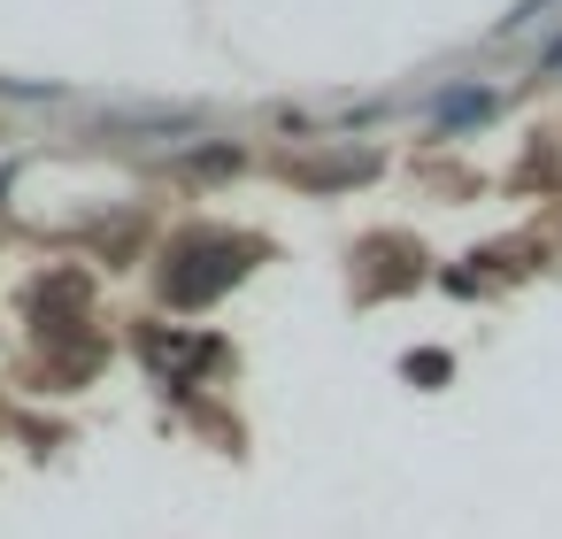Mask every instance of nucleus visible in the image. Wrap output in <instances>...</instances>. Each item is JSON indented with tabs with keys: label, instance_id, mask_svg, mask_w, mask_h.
Masks as SVG:
<instances>
[{
	"label": "nucleus",
	"instance_id": "1",
	"mask_svg": "<svg viewBox=\"0 0 562 539\" xmlns=\"http://www.w3.org/2000/svg\"><path fill=\"white\" fill-rule=\"evenodd\" d=\"M247 270V247H232V239H201V247H186L178 262H170V301H209V293H224L232 278Z\"/></svg>",
	"mask_w": 562,
	"mask_h": 539
}]
</instances>
